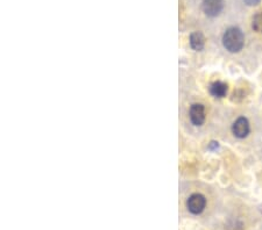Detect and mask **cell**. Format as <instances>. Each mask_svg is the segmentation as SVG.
Listing matches in <instances>:
<instances>
[{
    "label": "cell",
    "instance_id": "6da1fadb",
    "mask_svg": "<svg viewBox=\"0 0 262 230\" xmlns=\"http://www.w3.org/2000/svg\"><path fill=\"white\" fill-rule=\"evenodd\" d=\"M223 44L230 52H239L244 48L245 36L238 27H231L224 33Z\"/></svg>",
    "mask_w": 262,
    "mask_h": 230
},
{
    "label": "cell",
    "instance_id": "7a4b0ae2",
    "mask_svg": "<svg viewBox=\"0 0 262 230\" xmlns=\"http://www.w3.org/2000/svg\"><path fill=\"white\" fill-rule=\"evenodd\" d=\"M206 206V199L203 194L199 193H195L189 196V199L187 201V207L191 214L198 215L200 213H203Z\"/></svg>",
    "mask_w": 262,
    "mask_h": 230
},
{
    "label": "cell",
    "instance_id": "3957f363",
    "mask_svg": "<svg viewBox=\"0 0 262 230\" xmlns=\"http://www.w3.org/2000/svg\"><path fill=\"white\" fill-rule=\"evenodd\" d=\"M202 7L204 13L210 18H215V16L219 15L220 12L223 11L224 7V0H203Z\"/></svg>",
    "mask_w": 262,
    "mask_h": 230
},
{
    "label": "cell",
    "instance_id": "277c9868",
    "mask_svg": "<svg viewBox=\"0 0 262 230\" xmlns=\"http://www.w3.org/2000/svg\"><path fill=\"white\" fill-rule=\"evenodd\" d=\"M249 122L246 118L240 117L237 119L232 126V131L235 137L245 138L249 134Z\"/></svg>",
    "mask_w": 262,
    "mask_h": 230
},
{
    "label": "cell",
    "instance_id": "5b68a950",
    "mask_svg": "<svg viewBox=\"0 0 262 230\" xmlns=\"http://www.w3.org/2000/svg\"><path fill=\"white\" fill-rule=\"evenodd\" d=\"M190 120L195 126H202L205 121V108L202 104H194L190 108Z\"/></svg>",
    "mask_w": 262,
    "mask_h": 230
},
{
    "label": "cell",
    "instance_id": "8992f818",
    "mask_svg": "<svg viewBox=\"0 0 262 230\" xmlns=\"http://www.w3.org/2000/svg\"><path fill=\"white\" fill-rule=\"evenodd\" d=\"M204 44H205V39L204 35L200 32H195L190 35V47L194 49L195 51L203 50Z\"/></svg>",
    "mask_w": 262,
    "mask_h": 230
},
{
    "label": "cell",
    "instance_id": "52a82bcc",
    "mask_svg": "<svg viewBox=\"0 0 262 230\" xmlns=\"http://www.w3.org/2000/svg\"><path fill=\"white\" fill-rule=\"evenodd\" d=\"M210 93L216 98H224L227 93V85L223 81H215L210 85Z\"/></svg>",
    "mask_w": 262,
    "mask_h": 230
},
{
    "label": "cell",
    "instance_id": "ba28073f",
    "mask_svg": "<svg viewBox=\"0 0 262 230\" xmlns=\"http://www.w3.org/2000/svg\"><path fill=\"white\" fill-rule=\"evenodd\" d=\"M252 27L253 30L257 33H262V12H259L254 15L253 18V22H252Z\"/></svg>",
    "mask_w": 262,
    "mask_h": 230
},
{
    "label": "cell",
    "instance_id": "9c48e42d",
    "mask_svg": "<svg viewBox=\"0 0 262 230\" xmlns=\"http://www.w3.org/2000/svg\"><path fill=\"white\" fill-rule=\"evenodd\" d=\"M245 4L248 6H255L260 3V0H244Z\"/></svg>",
    "mask_w": 262,
    "mask_h": 230
},
{
    "label": "cell",
    "instance_id": "30bf717a",
    "mask_svg": "<svg viewBox=\"0 0 262 230\" xmlns=\"http://www.w3.org/2000/svg\"><path fill=\"white\" fill-rule=\"evenodd\" d=\"M218 147H219L218 142H211V143H210V146H208V149H211V150H216V149H218Z\"/></svg>",
    "mask_w": 262,
    "mask_h": 230
}]
</instances>
